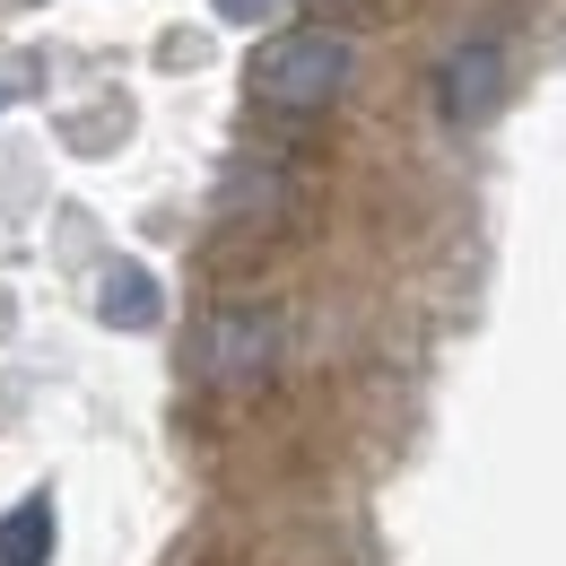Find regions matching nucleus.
<instances>
[{
    "label": "nucleus",
    "instance_id": "nucleus-1",
    "mask_svg": "<svg viewBox=\"0 0 566 566\" xmlns=\"http://www.w3.org/2000/svg\"><path fill=\"white\" fill-rule=\"evenodd\" d=\"M349 78H357V44L340 27H287L253 53L244 87L262 114H332L349 96Z\"/></svg>",
    "mask_w": 566,
    "mask_h": 566
},
{
    "label": "nucleus",
    "instance_id": "nucleus-2",
    "mask_svg": "<svg viewBox=\"0 0 566 566\" xmlns=\"http://www.w3.org/2000/svg\"><path fill=\"white\" fill-rule=\"evenodd\" d=\"M280 357H287V314L280 305L227 296V305L201 314V340H192L201 384H218V392H262V384L280 375Z\"/></svg>",
    "mask_w": 566,
    "mask_h": 566
},
{
    "label": "nucleus",
    "instance_id": "nucleus-3",
    "mask_svg": "<svg viewBox=\"0 0 566 566\" xmlns=\"http://www.w3.org/2000/svg\"><path fill=\"white\" fill-rule=\"evenodd\" d=\"M505 105V44L496 35H471L436 62V114L444 123H489Z\"/></svg>",
    "mask_w": 566,
    "mask_h": 566
},
{
    "label": "nucleus",
    "instance_id": "nucleus-4",
    "mask_svg": "<svg viewBox=\"0 0 566 566\" xmlns=\"http://www.w3.org/2000/svg\"><path fill=\"white\" fill-rule=\"evenodd\" d=\"M44 549H53V505L27 496V505L0 523V566H44Z\"/></svg>",
    "mask_w": 566,
    "mask_h": 566
},
{
    "label": "nucleus",
    "instance_id": "nucleus-5",
    "mask_svg": "<svg viewBox=\"0 0 566 566\" xmlns=\"http://www.w3.org/2000/svg\"><path fill=\"white\" fill-rule=\"evenodd\" d=\"M305 9H314L323 27H340V35H349V27H392V18H410L419 0H305Z\"/></svg>",
    "mask_w": 566,
    "mask_h": 566
}]
</instances>
